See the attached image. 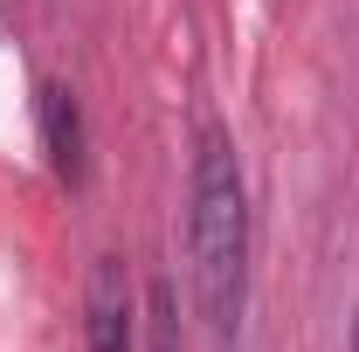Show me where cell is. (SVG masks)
Returning a JSON list of instances; mask_svg holds the SVG:
<instances>
[{
    "label": "cell",
    "mask_w": 359,
    "mask_h": 352,
    "mask_svg": "<svg viewBox=\"0 0 359 352\" xmlns=\"http://www.w3.org/2000/svg\"><path fill=\"white\" fill-rule=\"evenodd\" d=\"M187 249H194V297L215 339L242 332L249 304V187L242 159L215 125L194 145V187H187Z\"/></svg>",
    "instance_id": "obj_1"
},
{
    "label": "cell",
    "mask_w": 359,
    "mask_h": 352,
    "mask_svg": "<svg viewBox=\"0 0 359 352\" xmlns=\"http://www.w3.org/2000/svg\"><path fill=\"white\" fill-rule=\"evenodd\" d=\"M83 346L90 352H138V304H132V276H125L118 256H97V263H90Z\"/></svg>",
    "instance_id": "obj_2"
},
{
    "label": "cell",
    "mask_w": 359,
    "mask_h": 352,
    "mask_svg": "<svg viewBox=\"0 0 359 352\" xmlns=\"http://www.w3.org/2000/svg\"><path fill=\"white\" fill-rule=\"evenodd\" d=\"M42 145H48V166H55L62 187H83V180H90V138H83L76 90L42 83Z\"/></svg>",
    "instance_id": "obj_3"
},
{
    "label": "cell",
    "mask_w": 359,
    "mask_h": 352,
    "mask_svg": "<svg viewBox=\"0 0 359 352\" xmlns=\"http://www.w3.org/2000/svg\"><path fill=\"white\" fill-rule=\"evenodd\" d=\"M346 352H359V318H353V346H346Z\"/></svg>",
    "instance_id": "obj_4"
}]
</instances>
